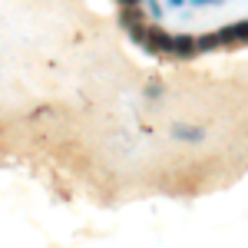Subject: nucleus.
<instances>
[{"label":"nucleus","instance_id":"obj_1","mask_svg":"<svg viewBox=\"0 0 248 248\" xmlns=\"http://www.w3.org/2000/svg\"><path fill=\"white\" fill-rule=\"evenodd\" d=\"M172 136H175L179 142H189V146L205 142V129H199V126H186V123H175V126H172Z\"/></svg>","mask_w":248,"mask_h":248},{"label":"nucleus","instance_id":"obj_2","mask_svg":"<svg viewBox=\"0 0 248 248\" xmlns=\"http://www.w3.org/2000/svg\"><path fill=\"white\" fill-rule=\"evenodd\" d=\"M172 53L175 57H192L195 53V37L192 33H172Z\"/></svg>","mask_w":248,"mask_h":248},{"label":"nucleus","instance_id":"obj_3","mask_svg":"<svg viewBox=\"0 0 248 248\" xmlns=\"http://www.w3.org/2000/svg\"><path fill=\"white\" fill-rule=\"evenodd\" d=\"M146 7H149L153 20H159V17H162V7H159V0H146Z\"/></svg>","mask_w":248,"mask_h":248},{"label":"nucleus","instance_id":"obj_4","mask_svg":"<svg viewBox=\"0 0 248 248\" xmlns=\"http://www.w3.org/2000/svg\"><path fill=\"white\" fill-rule=\"evenodd\" d=\"M192 7H212V3H222V0H189Z\"/></svg>","mask_w":248,"mask_h":248},{"label":"nucleus","instance_id":"obj_5","mask_svg":"<svg viewBox=\"0 0 248 248\" xmlns=\"http://www.w3.org/2000/svg\"><path fill=\"white\" fill-rule=\"evenodd\" d=\"M172 10H182V7H189V0H169Z\"/></svg>","mask_w":248,"mask_h":248}]
</instances>
